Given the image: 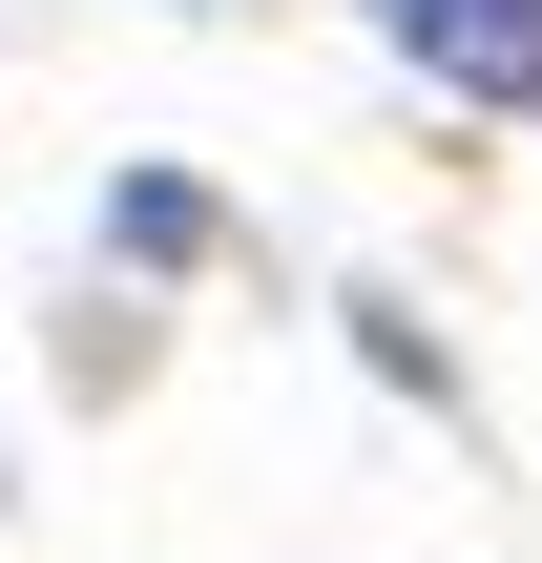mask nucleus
Wrapping results in <instances>:
<instances>
[{"mask_svg":"<svg viewBox=\"0 0 542 563\" xmlns=\"http://www.w3.org/2000/svg\"><path fill=\"white\" fill-rule=\"evenodd\" d=\"M397 63H439L460 104H542V0H376Z\"/></svg>","mask_w":542,"mask_h":563,"instance_id":"obj_1","label":"nucleus"}]
</instances>
